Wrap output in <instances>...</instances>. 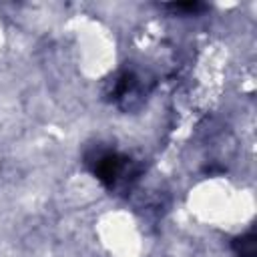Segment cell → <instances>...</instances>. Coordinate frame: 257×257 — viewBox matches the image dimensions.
<instances>
[{"instance_id": "6da1fadb", "label": "cell", "mask_w": 257, "mask_h": 257, "mask_svg": "<svg viewBox=\"0 0 257 257\" xmlns=\"http://www.w3.org/2000/svg\"><path fill=\"white\" fill-rule=\"evenodd\" d=\"M90 167H92V173L94 177L108 189H112L118 181V177L124 173V169L128 167V159L118 155V153H112V151H100L94 155L92 161H88Z\"/></svg>"}, {"instance_id": "7a4b0ae2", "label": "cell", "mask_w": 257, "mask_h": 257, "mask_svg": "<svg viewBox=\"0 0 257 257\" xmlns=\"http://www.w3.org/2000/svg\"><path fill=\"white\" fill-rule=\"evenodd\" d=\"M233 251L237 257H257V235L249 231L241 237L233 239Z\"/></svg>"}, {"instance_id": "3957f363", "label": "cell", "mask_w": 257, "mask_h": 257, "mask_svg": "<svg viewBox=\"0 0 257 257\" xmlns=\"http://www.w3.org/2000/svg\"><path fill=\"white\" fill-rule=\"evenodd\" d=\"M167 8H171L175 12H191V14H195V12L205 10V4H201V2H171V4H167Z\"/></svg>"}]
</instances>
